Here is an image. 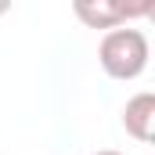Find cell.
Returning a JSON list of instances; mask_svg holds the SVG:
<instances>
[{
	"label": "cell",
	"mask_w": 155,
	"mask_h": 155,
	"mask_svg": "<svg viewBox=\"0 0 155 155\" xmlns=\"http://www.w3.org/2000/svg\"><path fill=\"white\" fill-rule=\"evenodd\" d=\"M148 58H152V47H148V36L141 29H108L101 43H97V61L105 69V76L112 79H137L144 69H148Z\"/></svg>",
	"instance_id": "6da1fadb"
},
{
	"label": "cell",
	"mask_w": 155,
	"mask_h": 155,
	"mask_svg": "<svg viewBox=\"0 0 155 155\" xmlns=\"http://www.w3.org/2000/svg\"><path fill=\"white\" fill-rule=\"evenodd\" d=\"M123 130L141 144H148L155 137V94L152 90H141L123 105Z\"/></svg>",
	"instance_id": "7a4b0ae2"
},
{
	"label": "cell",
	"mask_w": 155,
	"mask_h": 155,
	"mask_svg": "<svg viewBox=\"0 0 155 155\" xmlns=\"http://www.w3.org/2000/svg\"><path fill=\"white\" fill-rule=\"evenodd\" d=\"M94 155H123V152H116V148H101V152H94Z\"/></svg>",
	"instance_id": "8992f818"
},
{
	"label": "cell",
	"mask_w": 155,
	"mask_h": 155,
	"mask_svg": "<svg viewBox=\"0 0 155 155\" xmlns=\"http://www.w3.org/2000/svg\"><path fill=\"white\" fill-rule=\"evenodd\" d=\"M7 11H11V0H0V18H4Z\"/></svg>",
	"instance_id": "5b68a950"
},
{
	"label": "cell",
	"mask_w": 155,
	"mask_h": 155,
	"mask_svg": "<svg viewBox=\"0 0 155 155\" xmlns=\"http://www.w3.org/2000/svg\"><path fill=\"white\" fill-rule=\"evenodd\" d=\"M112 11H116L119 25L126 22H141V18H152L155 15V0H108Z\"/></svg>",
	"instance_id": "277c9868"
},
{
	"label": "cell",
	"mask_w": 155,
	"mask_h": 155,
	"mask_svg": "<svg viewBox=\"0 0 155 155\" xmlns=\"http://www.w3.org/2000/svg\"><path fill=\"white\" fill-rule=\"evenodd\" d=\"M72 15L87 29H101V33H108V29L119 25V18H116L108 0H72Z\"/></svg>",
	"instance_id": "3957f363"
}]
</instances>
